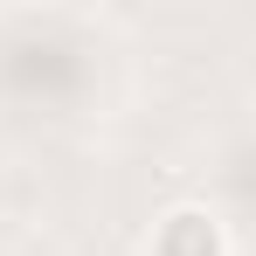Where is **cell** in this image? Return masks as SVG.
<instances>
[{"label":"cell","instance_id":"obj_1","mask_svg":"<svg viewBox=\"0 0 256 256\" xmlns=\"http://www.w3.org/2000/svg\"><path fill=\"white\" fill-rule=\"evenodd\" d=\"M152 256H228V228H222V214L201 208V201H180L152 222Z\"/></svg>","mask_w":256,"mask_h":256}]
</instances>
